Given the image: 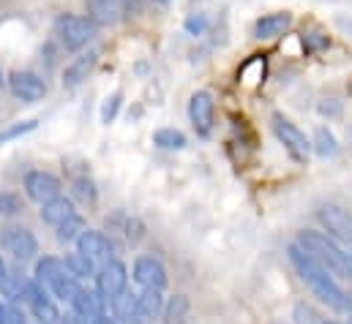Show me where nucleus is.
Instances as JSON below:
<instances>
[{"mask_svg":"<svg viewBox=\"0 0 352 324\" xmlns=\"http://www.w3.org/2000/svg\"><path fill=\"white\" fill-rule=\"evenodd\" d=\"M72 194L80 199V202H96V188H93V183H90L88 177H77L74 183H72Z\"/></svg>","mask_w":352,"mask_h":324,"instance_id":"obj_27","label":"nucleus"},{"mask_svg":"<svg viewBox=\"0 0 352 324\" xmlns=\"http://www.w3.org/2000/svg\"><path fill=\"white\" fill-rule=\"evenodd\" d=\"M205 25H208V22H205L202 16H191V19L186 22V27H188V33H194V36H199V33L205 30Z\"/></svg>","mask_w":352,"mask_h":324,"instance_id":"obj_32","label":"nucleus"},{"mask_svg":"<svg viewBox=\"0 0 352 324\" xmlns=\"http://www.w3.org/2000/svg\"><path fill=\"white\" fill-rule=\"evenodd\" d=\"M350 324H352V316H350Z\"/></svg>","mask_w":352,"mask_h":324,"instance_id":"obj_40","label":"nucleus"},{"mask_svg":"<svg viewBox=\"0 0 352 324\" xmlns=\"http://www.w3.org/2000/svg\"><path fill=\"white\" fill-rule=\"evenodd\" d=\"M72 308H74V314L85 316L90 322H101L107 316V305H104V300L98 297L96 289H82L80 286L77 294L72 297Z\"/></svg>","mask_w":352,"mask_h":324,"instance_id":"obj_16","label":"nucleus"},{"mask_svg":"<svg viewBox=\"0 0 352 324\" xmlns=\"http://www.w3.org/2000/svg\"><path fill=\"white\" fill-rule=\"evenodd\" d=\"M96 60H98V52L96 49H88V52H82V55H77L66 69H63V87H77V84H82V82L88 80V74L93 71V66H96Z\"/></svg>","mask_w":352,"mask_h":324,"instance_id":"obj_17","label":"nucleus"},{"mask_svg":"<svg viewBox=\"0 0 352 324\" xmlns=\"http://www.w3.org/2000/svg\"><path fill=\"white\" fill-rule=\"evenodd\" d=\"M82 229H85V221H82L80 213H74L72 218H66L63 224L55 227V238H58L60 243H72V240H77V238L82 235Z\"/></svg>","mask_w":352,"mask_h":324,"instance_id":"obj_22","label":"nucleus"},{"mask_svg":"<svg viewBox=\"0 0 352 324\" xmlns=\"http://www.w3.org/2000/svg\"><path fill=\"white\" fill-rule=\"evenodd\" d=\"M98 25L90 16H80V14H60L55 19V36L58 41L69 49V52H82L90 41L96 38Z\"/></svg>","mask_w":352,"mask_h":324,"instance_id":"obj_4","label":"nucleus"},{"mask_svg":"<svg viewBox=\"0 0 352 324\" xmlns=\"http://www.w3.org/2000/svg\"><path fill=\"white\" fill-rule=\"evenodd\" d=\"M0 308H3V305H0Z\"/></svg>","mask_w":352,"mask_h":324,"instance_id":"obj_41","label":"nucleus"},{"mask_svg":"<svg viewBox=\"0 0 352 324\" xmlns=\"http://www.w3.org/2000/svg\"><path fill=\"white\" fill-rule=\"evenodd\" d=\"M325 324H333V322H325Z\"/></svg>","mask_w":352,"mask_h":324,"instance_id":"obj_39","label":"nucleus"},{"mask_svg":"<svg viewBox=\"0 0 352 324\" xmlns=\"http://www.w3.org/2000/svg\"><path fill=\"white\" fill-rule=\"evenodd\" d=\"M107 319V316H104ZM101 319V322H104ZM101 322H90V319H85V316H80V314H72V316H66V322L63 324H101Z\"/></svg>","mask_w":352,"mask_h":324,"instance_id":"obj_34","label":"nucleus"},{"mask_svg":"<svg viewBox=\"0 0 352 324\" xmlns=\"http://www.w3.org/2000/svg\"><path fill=\"white\" fill-rule=\"evenodd\" d=\"M63 262H66V267H69V273H72L74 278H80V281H82V278H93V275H96V270H98V267H96V264L90 262L88 256H82L80 251H74V253H69V256H66Z\"/></svg>","mask_w":352,"mask_h":324,"instance_id":"obj_21","label":"nucleus"},{"mask_svg":"<svg viewBox=\"0 0 352 324\" xmlns=\"http://www.w3.org/2000/svg\"><path fill=\"white\" fill-rule=\"evenodd\" d=\"M33 128H36V120H28V123H16V126H11V128H6V131L0 134V142L16 139V137H22V134H28V131H33Z\"/></svg>","mask_w":352,"mask_h":324,"instance_id":"obj_30","label":"nucleus"},{"mask_svg":"<svg viewBox=\"0 0 352 324\" xmlns=\"http://www.w3.org/2000/svg\"><path fill=\"white\" fill-rule=\"evenodd\" d=\"M25 303L30 305V311H33V316L38 319L41 324H55L60 319V314H58V305L52 303V297L36 284V278L33 281H28V289H25Z\"/></svg>","mask_w":352,"mask_h":324,"instance_id":"obj_14","label":"nucleus"},{"mask_svg":"<svg viewBox=\"0 0 352 324\" xmlns=\"http://www.w3.org/2000/svg\"><path fill=\"white\" fill-rule=\"evenodd\" d=\"M213 117H216V104L208 90H197L188 101V120L199 137H210L213 131Z\"/></svg>","mask_w":352,"mask_h":324,"instance_id":"obj_9","label":"nucleus"},{"mask_svg":"<svg viewBox=\"0 0 352 324\" xmlns=\"http://www.w3.org/2000/svg\"><path fill=\"white\" fill-rule=\"evenodd\" d=\"M88 5V16L96 25H118L126 14V0H85Z\"/></svg>","mask_w":352,"mask_h":324,"instance_id":"obj_15","label":"nucleus"},{"mask_svg":"<svg viewBox=\"0 0 352 324\" xmlns=\"http://www.w3.org/2000/svg\"><path fill=\"white\" fill-rule=\"evenodd\" d=\"M339 109H342L339 104H320V112L322 115H339Z\"/></svg>","mask_w":352,"mask_h":324,"instance_id":"obj_35","label":"nucleus"},{"mask_svg":"<svg viewBox=\"0 0 352 324\" xmlns=\"http://www.w3.org/2000/svg\"><path fill=\"white\" fill-rule=\"evenodd\" d=\"M162 314H164L167 324H180L186 319V314H188V300H186L183 294H177V297H173V300L164 305Z\"/></svg>","mask_w":352,"mask_h":324,"instance_id":"obj_25","label":"nucleus"},{"mask_svg":"<svg viewBox=\"0 0 352 324\" xmlns=\"http://www.w3.org/2000/svg\"><path fill=\"white\" fill-rule=\"evenodd\" d=\"M36 284L55 300L60 303H72V297L77 294L80 289V278H74L66 267L63 259H55V256H44L38 259L36 264Z\"/></svg>","mask_w":352,"mask_h":324,"instance_id":"obj_3","label":"nucleus"},{"mask_svg":"<svg viewBox=\"0 0 352 324\" xmlns=\"http://www.w3.org/2000/svg\"><path fill=\"white\" fill-rule=\"evenodd\" d=\"M25 194H28V199L44 205V202L60 196V180L55 174H50V172H41V169L28 172V177H25Z\"/></svg>","mask_w":352,"mask_h":324,"instance_id":"obj_12","label":"nucleus"},{"mask_svg":"<svg viewBox=\"0 0 352 324\" xmlns=\"http://www.w3.org/2000/svg\"><path fill=\"white\" fill-rule=\"evenodd\" d=\"M0 243H3V251L11 253L16 262H30L38 253L36 235L30 229H25V227H8L3 232V238H0Z\"/></svg>","mask_w":352,"mask_h":324,"instance_id":"obj_7","label":"nucleus"},{"mask_svg":"<svg viewBox=\"0 0 352 324\" xmlns=\"http://www.w3.org/2000/svg\"><path fill=\"white\" fill-rule=\"evenodd\" d=\"M273 134H276V139L284 145V150L295 159V161H306L309 159V153H311V142L306 139V134L289 120V117H284V115H273Z\"/></svg>","mask_w":352,"mask_h":324,"instance_id":"obj_6","label":"nucleus"},{"mask_svg":"<svg viewBox=\"0 0 352 324\" xmlns=\"http://www.w3.org/2000/svg\"><path fill=\"white\" fill-rule=\"evenodd\" d=\"M289 22H292L289 14H265L263 19H257V25H254V38H260V41L278 38L289 27Z\"/></svg>","mask_w":352,"mask_h":324,"instance_id":"obj_19","label":"nucleus"},{"mask_svg":"<svg viewBox=\"0 0 352 324\" xmlns=\"http://www.w3.org/2000/svg\"><path fill=\"white\" fill-rule=\"evenodd\" d=\"M153 3H170V0H153Z\"/></svg>","mask_w":352,"mask_h":324,"instance_id":"obj_36","label":"nucleus"},{"mask_svg":"<svg viewBox=\"0 0 352 324\" xmlns=\"http://www.w3.org/2000/svg\"><path fill=\"white\" fill-rule=\"evenodd\" d=\"M0 84H3V77H0Z\"/></svg>","mask_w":352,"mask_h":324,"instance_id":"obj_38","label":"nucleus"},{"mask_svg":"<svg viewBox=\"0 0 352 324\" xmlns=\"http://www.w3.org/2000/svg\"><path fill=\"white\" fill-rule=\"evenodd\" d=\"M314 150H317V156H322V159H333L336 153H339V142H336V137L322 126V128H317V134H314Z\"/></svg>","mask_w":352,"mask_h":324,"instance_id":"obj_23","label":"nucleus"},{"mask_svg":"<svg viewBox=\"0 0 352 324\" xmlns=\"http://www.w3.org/2000/svg\"><path fill=\"white\" fill-rule=\"evenodd\" d=\"M101 324H109V319H104V322H101Z\"/></svg>","mask_w":352,"mask_h":324,"instance_id":"obj_37","label":"nucleus"},{"mask_svg":"<svg viewBox=\"0 0 352 324\" xmlns=\"http://www.w3.org/2000/svg\"><path fill=\"white\" fill-rule=\"evenodd\" d=\"M126 284H129V273L126 264L118 259H109L107 264H101L96 270V292L104 300V305L109 308L120 294H126Z\"/></svg>","mask_w":352,"mask_h":324,"instance_id":"obj_5","label":"nucleus"},{"mask_svg":"<svg viewBox=\"0 0 352 324\" xmlns=\"http://www.w3.org/2000/svg\"><path fill=\"white\" fill-rule=\"evenodd\" d=\"M289 262H292V267L298 270L300 281L311 289V294H314L320 303H325L328 308H333V311H339V314H350L352 297L339 286L336 275H331L322 264H317L298 243L289 245Z\"/></svg>","mask_w":352,"mask_h":324,"instance_id":"obj_1","label":"nucleus"},{"mask_svg":"<svg viewBox=\"0 0 352 324\" xmlns=\"http://www.w3.org/2000/svg\"><path fill=\"white\" fill-rule=\"evenodd\" d=\"M317 216H320V221H322V227L328 229L331 238L352 245V213L350 210H344V207H339V205H322V207L317 210Z\"/></svg>","mask_w":352,"mask_h":324,"instance_id":"obj_10","label":"nucleus"},{"mask_svg":"<svg viewBox=\"0 0 352 324\" xmlns=\"http://www.w3.org/2000/svg\"><path fill=\"white\" fill-rule=\"evenodd\" d=\"M134 281L142 289H164L167 286V267L156 256H140L134 262Z\"/></svg>","mask_w":352,"mask_h":324,"instance_id":"obj_13","label":"nucleus"},{"mask_svg":"<svg viewBox=\"0 0 352 324\" xmlns=\"http://www.w3.org/2000/svg\"><path fill=\"white\" fill-rule=\"evenodd\" d=\"M292 314H295V324H325L320 319V314L311 305H306V303H298Z\"/></svg>","mask_w":352,"mask_h":324,"instance_id":"obj_28","label":"nucleus"},{"mask_svg":"<svg viewBox=\"0 0 352 324\" xmlns=\"http://www.w3.org/2000/svg\"><path fill=\"white\" fill-rule=\"evenodd\" d=\"M298 245L317 264H322L331 275L352 278V253H344V248L336 243L331 235H322V232H314V229H303V232H298Z\"/></svg>","mask_w":352,"mask_h":324,"instance_id":"obj_2","label":"nucleus"},{"mask_svg":"<svg viewBox=\"0 0 352 324\" xmlns=\"http://www.w3.org/2000/svg\"><path fill=\"white\" fill-rule=\"evenodd\" d=\"M74 243H77V251H80L82 256H88L96 267L107 264V262L115 256L112 240H109L104 232H98V229H82V235H80Z\"/></svg>","mask_w":352,"mask_h":324,"instance_id":"obj_8","label":"nucleus"},{"mask_svg":"<svg viewBox=\"0 0 352 324\" xmlns=\"http://www.w3.org/2000/svg\"><path fill=\"white\" fill-rule=\"evenodd\" d=\"M120 93H115V95H109L107 101H104V106H101V123H112L115 120V115H118V109H120Z\"/></svg>","mask_w":352,"mask_h":324,"instance_id":"obj_29","label":"nucleus"},{"mask_svg":"<svg viewBox=\"0 0 352 324\" xmlns=\"http://www.w3.org/2000/svg\"><path fill=\"white\" fill-rule=\"evenodd\" d=\"M0 324H25V314L16 305H3L0 308Z\"/></svg>","mask_w":352,"mask_h":324,"instance_id":"obj_31","label":"nucleus"},{"mask_svg":"<svg viewBox=\"0 0 352 324\" xmlns=\"http://www.w3.org/2000/svg\"><path fill=\"white\" fill-rule=\"evenodd\" d=\"M19 213H22V199L11 191H3L0 194V216L11 218V216H19Z\"/></svg>","mask_w":352,"mask_h":324,"instance_id":"obj_26","label":"nucleus"},{"mask_svg":"<svg viewBox=\"0 0 352 324\" xmlns=\"http://www.w3.org/2000/svg\"><path fill=\"white\" fill-rule=\"evenodd\" d=\"M74 213H77V210H74V202L66 199V196H55V199H50V202L41 205V221H44L47 227H58V224H63L66 218H72Z\"/></svg>","mask_w":352,"mask_h":324,"instance_id":"obj_18","label":"nucleus"},{"mask_svg":"<svg viewBox=\"0 0 352 324\" xmlns=\"http://www.w3.org/2000/svg\"><path fill=\"white\" fill-rule=\"evenodd\" d=\"M8 281H11V270L6 267V262L0 259V292L6 294V289H8Z\"/></svg>","mask_w":352,"mask_h":324,"instance_id":"obj_33","label":"nucleus"},{"mask_svg":"<svg viewBox=\"0 0 352 324\" xmlns=\"http://www.w3.org/2000/svg\"><path fill=\"white\" fill-rule=\"evenodd\" d=\"M134 308H137V314L142 316V322L156 319V316L164 311V297H162V289H142V292L134 297Z\"/></svg>","mask_w":352,"mask_h":324,"instance_id":"obj_20","label":"nucleus"},{"mask_svg":"<svg viewBox=\"0 0 352 324\" xmlns=\"http://www.w3.org/2000/svg\"><path fill=\"white\" fill-rule=\"evenodd\" d=\"M153 142L162 150H180V148H186V137L180 131H175V128H159L153 134Z\"/></svg>","mask_w":352,"mask_h":324,"instance_id":"obj_24","label":"nucleus"},{"mask_svg":"<svg viewBox=\"0 0 352 324\" xmlns=\"http://www.w3.org/2000/svg\"><path fill=\"white\" fill-rule=\"evenodd\" d=\"M8 90L14 93V98H19L25 104H36L47 95V82L33 71H14V74H8Z\"/></svg>","mask_w":352,"mask_h":324,"instance_id":"obj_11","label":"nucleus"}]
</instances>
